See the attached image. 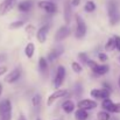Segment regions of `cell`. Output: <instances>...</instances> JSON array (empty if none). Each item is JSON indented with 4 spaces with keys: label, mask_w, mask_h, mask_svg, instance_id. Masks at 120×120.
Returning a JSON list of instances; mask_svg holds the SVG:
<instances>
[{
    "label": "cell",
    "mask_w": 120,
    "mask_h": 120,
    "mask_svg": "<svg viewBox=\"0 0 120 120\" xmlns=\"http://www.w3.org/2000/svg\"><path fill=\"white\" fill-rule=\"evenodd\" d=\"M110 71V65L107 64H97L93 69H92V72L97 76H103V75H106L107 72Z\"/></svg>",
    "instance_id": "13"
},
{
    "label": "cell",
    "mask_w": 120,
    "mask_h": 120,
    "mask_svg": "<svg viewBox=\"0 0 120 120\" xmlns=\"http://www.w3.org/2000/svg\"><path fill=\"white\" fill-rule=\"evenodd\" d=\"M62 109H63V111L65 112V113H72L74 111H75V109H76V105H75V103L72 101V100H70V99H67L65 101H63V104H62Z\"/></svg>",
    "instance_id": "17"
},
{
    "label": "cell",
    "mask_w": 120,
    "mask_h": 120,
    "mask_svg": "<svg viewBox=\"0 0 120 120\" xmlns=\"http://www.w3.org/2000/svg\"><path fill=\"white\" fill-rule=\"evenodd\" d=\"M18 120H27V119H26V117H25L23 114H20L19 118H18Z\"/></svg>",
    "instance_id": "36"
},
{
    "label": "cell",
    "mask_w": 120,
    "mask_h": 120,
    "mask_svg": "<svg viewBox=\"0 0 120 120\" xmlns=\"http://www.w3.org/2000/svg\"><path fill=\"white\" fill-rule=\"evenodd\" d=\"M62 54H63V48H61V47L54 48V49L49 52V55H48V61H49V62H54V61H56Z\"/></svg>",
    "instance_id": "15"
},
{
    "label": "cell",
    "mask_w": 120,
    "mask_h": 120,
    "mask_svg": "<svg viewBox=\"0 0 120 120\" xmlns=\"http://www.w3.org/2000/svg\"><path fill=\"white\" fill-rule=\"evenodd\" d=\"M0 120H12V113H7V114L0 116Z\"/></svg>",
    "instance_id": "32"
},
{
    "label": "cell",
    "mask_w": 120,
    "mask_h": 120,
    "mask_svg": "<svg viewBox=\"0 0 120 120\" xmlns=\"http://www.w3.org/2000/svg\"><path fill=\"white\" fill-rule=\"evenodd\" d=\"M6 71H7V67H0V77L2 75H5Z\"/></svg>",
    "instance_id": "35"
},
{
    "label": "cell",
    "mask_w": 120,
    "mask_h": 120,
    "mask_svg": "<svg viewBox=\"0 0 120 120\" xmlns=\"http://www.w3.org/2000/svg\"><path fill=\"white\" fill-rule=\"evenodd\" d=\"M84 9H85V12L91 13V12H93V11L96 9V4H94L93 1L89 0V1H86V4H85V6H84Z\"/></svg>",
    "instance_id": "24"
},
{
    "label": "cell",
    "mask_w": 120,
    "mask_h": 120,
    "mask_svg": "<svg viewBox=\"0 0 120 120\" xmlns=\"http://www.w3.org/2000/svg\"><path fill=\"white\" fill-rule=\"evenodd\" d=\"M23 26H25V21L19 20V21L12 22V23L9 25V28H11V29H18V28H21V27H23Z\"/></svg>",
    "instance_id": "26"
},
{
    "label": "cell",
    "mask_w": 120,
    "mask_h": 120,
    "mask_svg": "<svg viewBox=\"0 0 120 120\" xmlns=\"http://www.w3.org/2000/svg\"><path fill=\"white\" fill-rule=\"evenodd\" d=\"M32 104L34 107H39L41 104V96L40 94H35L33 98H32Z\"/></svg>",
    "instance_id": "28"
},
{
    "label": "cell",
    "mask_w": 120,
    "mask_h": 120,
    "mask_svg": "<svg viewBox=\"0 0 120 120\" xmlns=\"http://www.w3.org/2000/svg\"><path fill=\"white\" fill-rule=\"evenodd\" d=\"M116 49V43H114V39L110 38L105 43V50L106 51H113Z\"/></svg>",
    "instance_id": "23"
},
{
    "label": "cell",
    "mask_w": 120,
    "mask_h": 120,
    "mask_svg": "<svg viewBox=\"0 0 120 120\" xmlns=\"http://www.w3.org/2000/svg\"><path fill=\"white\" fill-rule=\"evenodd\" d=\"M97 101H94L93 99H82L77 103V107L78 109H83V110H86V111H90V110H93L97 107Z\"/></svg>",
    "instance_id": "9"
},
{
    "label": "cell",
    "mask_w": 120,
    "mask_h": 120,
    "mask_svg": "<svg viewBox=\"0 0 120 120\" xmlns=\"http://www.w3.org/2000/svg\"><path fill=\"white\" fill-rule=\"evenodd\" d=\"M112 118L111 117V114H110V112H107V111H99L98 113H97V120H110Z\"/></svg>",
    "instance_id": "22"
},
{
    "label": "cell",
    "mask_w": 120,
    "mask_h": 120,
    "mask_svg": "<svg viewBox=\"0 0 120 120\" xmlns=\"http://www.w3.org/2000/svg\"><path fill=\"white\" fill-rule=\"evenodd\" d=\"M20 77H21V70L19 68H16V69H13L12 71H9L6 75L5 82L8 83V84H13V83H15L20 79Z\"/></svg>",
    "instance_id": "10"
},
{
    "label": "cell",
    "mask_w": 120,
    "mask_h": 120,
    "mask_svg": "<svg viewBox=\"0 0 120 120\" xmlns=\"http://www.w3.org/2000/svg\"><path fill=\"white\" fill-rule=\"evenodd\" d=\"M118 84H119V87H120V77H119V79H118Z\"/></svg>",
    "instance_id": "38"
},
{
    "label": "cell",
    "mask_w": 120,
    "mask_h": 120,
    "mask_svg": "<svg viewBox=\"0 0 120 120\" xmlns=\"http://www.w3.org/2000/svg\"><path fill=\"white\" fill-rule=\"evenodd\" d=\"M119 61H120V58H119Z\"/></svg>",
    "instance_id": "41"
},
{
    "label": "cell",
    "mask_w": 120,
    "mask_h": 120,
    "mask_svg": "<svg viewBox=\"0 0 120 120\" xmlns=\"http://www.w3.org/2000/svg\"><path fill=\"white\" fill-rule=\"evenodd\" d=\"M75 118H76V120H87L89 119V113H87L86 110L78 109L75 112Z\"/></svg>",
    "instance_id": "20"
},
{
    "label": "cell",
    "mask_w": 120,
    "mask_h": 120,
    "mask_svg": "<svg viewBox=\"0 0 120 120\" xmlns=\"http://www.w3.org/2000/svg\"><path fill=\"white\" fill-rule=\"evenodd\" d=\"M113 39H114V43H116V49L120 51V36L116 35V36H113Z\"/></svg>",
    "instance_id": "31"
},
{
    "label": "cell",
    "mask_w": 120,
    "mask_h": 120,
    "mask_svg": "<svg viewBox=\"0 0 120 120\" xmlns=\"http://www.w3.org/2000/svg\"><path fill=\"white\" fill-rule=\"evenodd\" d=\"M36 120H40V119H39V118H38V119H36Z\"/></svg>",
    "instance_id": "40"
},
{
    "label": "cell",
    "mask_w": 120,
    "mask_h": 120,
    "mask_svg": "<svg viewBox=\"0 0 120 120\" xmlns=\"http://www.w3.org/2000/svg\"><path fill=\"white\" fill-rule=\"evenodd\" d=\"M78 60L80 61L82 64H86V62L89 61V56L86 52H79L78 54Z\"/></svg>",
    "instance_id": "29"
},
{
    "label": "cell",
    "mask_w": 120,
    "mask_h": 120,
    "mask_svg": "<svg viewBox=\"0 0 120 120\" xmlns=\"http://www.w3.org/2000/svg\"><path fill=\"white\" fill-rule=\"evenodd\" d=\"M33 7V2L30 0H26V1H21L19 5H18V9L20 12H23V13H27L32 9Z\"/></svg>",
    "instance_id": "18"
},
{
    "label": "cell",
    "mask_w": 120,
    "mask_h": 120,
    "mask_svg": "<svg viewBox=\"0 0 120 120\" xmlns=\"http://www.w3.org/2000/svg\"><path fill=\"white\" fill-rule=\"evenodd\" d=\"M71 69L75 74H80L83 71V68H82L80 63H78V62H71Z\"/></svg>",
    "instance_id": "25"
},
{
    "label": "cell",
    "mask_w": 120,
    "mask_h": 120,
    "mask_svg": "<svg viewBox=\"0 0 120 120\" xmlns=\"http://www.w3.org/2000/svg\"><path fill=\"white\" fill-rule=\"evenodd\" d=\"M16 1L18 0H4L1 4H0V15H5L7 14L9 11H12L14 8V6L16 5Z\"/></svg>",
    "instance_id": "8"
},
{
    "label": "cell",
    "mask_w": 120,
    "mask_h": 120,
    "mask_svg": "<svg viewBox=\"0 0 120 120\" xmlns=\"http://www.w3.org/2000/svg\"><path fill=\"white\" fill-rule=\"evenodd\" d=\"M86 25L80 15H76V30H75V36L77 39H83L86 35Z\"/></svg>",
    "instance_id": "2"
},
{
    "label": "cell",
    "mask_w": 120,
    "mask_h": 120,
    "mask_svg": "<svg viewBox=\"0 0 120 120\" xmlns=\"http://www.w3.org/2000/svg\"><path fill=\"white\" fill-rule=\"evenodd\" d=\"M98 58H99L100 62H107L109 56H107L106 54H104V52H99V54H98Z\"/></svg>",
    "instance_id": "30"
},
{
    "label": "cell",
    "mask_w": 120,
    "mask_h": 120,
    "mask_svg": "<svg viewBox=\"0 0 120 120\" xmlns=\"http://www.w3.org/2000/svg\"><path fill=\"white\" fill-rule=\"evenodd\" d=\"M50 29L49 25H43L42 27L39 28V30L36 32V39L40 43H44L47 41V36H48V32Z\"/></svg>",
    "instance_id": "11"
},
{
    "label": "cell",
    "mask_w": 120,
    "mask_h": 120,
    "mask_svg": "<svg viewBox=\"0 0 120 120\" xmlns=\"http://www.w3.org/2000/svg\"><path fill=\"white\" fill-rule=\"evenodd\" d=\"M71 14H72V12H71V4H70L69 0H67L65 4H64V20H65L67 25H69L71 22Z\"/></svg>",
    "instance_id": "14"
},
{
    "label": "cell",
    "mask_w": 120,
    "mask_h": 120,
    "mask_svg": "<svg viewBox=\"0 0 120 120\" xmlns=\"http://www.w3.org/2000/svg\"><path fill=\"white\" fill-rule=\"evenodd\" d=\"M101 107H103L105 111L110 112V113H114V103H113V101L110 99V97H109V98H105V99H103Z\"/></svg>",
    "instance_id": "16"
},
{
    "label": "cell",
    "mask_w": 120,
    "mask_h": 120,
    "mask_svg": "<svg viewBox=\"0 0 120 120\" xmlns=\"http://www.w3.org/2000/svg\"><path fill=\"white\" fill-rule=\"evenodd\" d=\"M12 113V103L9 99H4L0 101V116Z\"/></svg>",
    "instance_id": "12"
},
{
    "label": "cell",
    "mask_w": 120,
    "mask_h": 120,
    "mask_svg": "<svg viewBox=\"0 0 120 120\" xmlns=\"http://www.w3.org/2000/svg\"><path fill=\"white\" fill-rule=\"evenodd\" d=\"M68 94V90H64V89H57V90H55L49 97H48V99H47V106H51L57 99H61V98H63V97H65Z\"/></svg>",
    "instance_id": "4"
},
{
    "label": "cell",
    "mask_w": 120,
    "mask_h": 120,
    "mask_svg": "<svg viewBox=\"0 0 120 120\" xmlns=\"http://www.w3.org/2000/svg\"><path fill=\"white\" fill-rule=\"evenodd\" d=\"M35 44L33 43V42H29V43H27V45L25 47V55H26V57L27 58H33V56H34V54H35Z\"/></svg>",
    "instance_id": "19"
},
{
    "label": "cell",
    "mask_w": 120,
    "mask_h": 120,
    "mask_svg": "<svg viewBox=\"0 0 120 120\" xmlns=\"http://www.w3.org/2000/svg\"><path fill=\"white\" fill-rule=\"evenodd\" d=\"M70 34H71V29L69 28V26H68V25L62 26V27H60V28L57 29V32H56V34H55V40L57 41V42L63 41L64 39H67Z\"/></svg>",
    "instance_id": "7"
},
{
    "label": "cell",
    "mask_w": 120,
    "mask_h": 120,
    "mask_svg": "<svg viewBox=\"0 0 120 120\" xmlns=\"http://www.w3.org/2000/svg\"><path fill=\"white\" fill-rule=\"evenodd\" d=\"M39 68H40V71L42 74H47L48 72V61H47V58H44V57H40V60H39Z\"/></svg>",
    "instance_id": "21"
},
{
    "label": "cell",
    "mask_w": 120,
    "mask_h": 120,
    "mask_svg": "<svg viewBox=\"0 0 120 120\" xmlns=\"http://www.w3.org/2000/svg\"><path fill=\"white\" fill-rule=\"evenodd\" d=\"M65 74H67L65 68H64L63 65H58V68H57V70H56V75H55L54 80H52L55 89H58V87L62 86L63 82L65 79Z\"/></svg>",
    "instance_id": "3"
},
{
    "label": "cell",
    "mask_w": 120,
    "mask_h": 120,
    "mask_svg": "<svg viewBox=\"0 0 120 120\" xmlns=\"http://www.w3.org/2000/svg\"><path fill=\"white\" fill-rule=\"evenodd\" d=\"M107 14H109V19L112 26H114L116 23H118L120 20L119 13H118V6L116 4V1H110L107 5Z\"/></svg>",
    "instance_id": "1"
},
{
    "label": "cell",
    "mask_w": 120,
    "mask_h": 120,
    "mask_svg": "<svg viewBox=\"0 0 120 120\" xmlns=\"http://www.w3.org/2000/svg\"><path fill=\"white\" fill-rule=\"evenodd\" d=\"M38 6L40 7L41 9H43L45 13H48V14H55L57 12V6L54 2H51V1H43L42 0V1H39Z\"/></svg>",
    "instance_id": "5"
},
{
    "label": "cell",
    "mask_w": 120,
    "mask_h": 120,
    "mask_svg": "<svg viewBox=\"0 0 120 120\" xmlns=\"http://www.w3.org/2000/svg\"><path fill=\"white\" fill-rule=\"evenodd\" d=\"M70 4H71V6L77 7V6L80 4V0H71V1H70Z\"/></svg>",
    "instance_id": "33"
},
{
    "label": "cell",
    "mask_w": 120,
    "mask_h": 120,
    "mask_svg": "<svg viewBox=\"0 0 120 120\" xmlns=\"http://www.w3.org/2000/svg\"><path fill=\"white\" fill-rule=\"evenodd\" d=\"M110 120H118V119H117V118H113V119L111 118V119H110Z\"/></svg>",
    "instance_id": "39"
},
{
    "label": "cell",
    "mask_w": 120,
    "mask_h": 120,
    "mask_svg": "<svg viewBox=\"0 0 120 120\" xmlns=\"http://www.w3.org/2000/svg\"><path fill=\"white\" fill-rule=\"evenodd\" d=\"M114 113H120V103H114Z\"/></svg>",
    "instance_id": "34"
},
{
    "label": "cell",
    "mask_w": 120,
    "mask_h": 120,
    "mask_svg": "<svg viewBox=\"0 0 120 120\" xmlns=\"http://www.w3.org/2000/svg\"><path fill=\"white\" fill-rule=\"evenodd\" d=\"M2 94V84H0V97Z\"/></svg>",
    "instance_id": "37"
},
{
    "label": "cell",
    "mask_w": 120,
    "mask_h": 120,
    "mask_svg": "<svg viewBox=\"0 0 120 120\" xmlns=\"http://www.w3.org/2000/svg\"><path fill=\"white\" fill-rule=\"evenodd\" d=\"M90 94H91V97L94 98V99H105V98H109V97H110V90L106 89V87H103V89H93V90H91Z\"/></svg>",
    "instance_id": "6"
},
{
    "label": "cell",
    "mask_w": 120,
    "mask_h": 120,
    "mask_svg": "<svg viewBox=\"0 0 120 120\" xmlns=\"http://www.w3.org/2000/svg\"><path fill=\"white\" fill-rule=\"evenodd\" d=\"M25 30L28 34V36L32 38L35 34V26L34 25H27V26H25Z\"/></svg>",
    "instance_id": "27"
}]
</instances>
